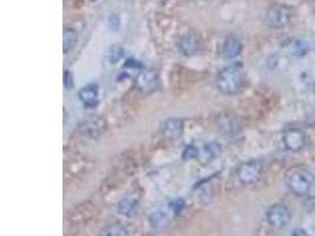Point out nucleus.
Here are the masks:
<instances>
[{
	"mask_svg": "<svg viewBox=\"0 0 315 236\" xmlns=\"http://www.w3.org/2000/svg\"><path fill=\"white\" fill-rule=\"evenodd\" d=\"M243 84V72L238 65H229L220 72L216 79L217 89L223 94H235Z\"/></svg>",
	"mask_w": 315,
	"mask_h": 236,
	"instance_id": "f257e3e1",
	"label": "nucleus"
},
{
	"mask_svg": "<svg viewBox=\"0 0 315 236\" xmlns=\"http://www.w3.org/2000/svg\"><path fill=\"white\" fill-rule=\"evenodd\" d=\"M314 184V176L308 170L301 169L293 173L288 180V187L292 192L298 196H305Z\"/></svg>",
	"mask_w": 315,
	"mask_h": 236,
	"instance_id": "f03ea898",
	"label": "nucleus"
},
{
	"mask_svg": "<svg viewBox=\"0 0 315 236\" xmlns=\"http://www.w3.org/2000/svg\"><path fill=\"white\" fill-rule=\"evenodd\" d=\"M262 175V165L258 161L242 163L237 169V179L244 186H252L259 182Z\"/></svg>",
	"mask_w": 315,
	"mask_h": 236,
	"instance_id": "7ed1b4c3",
	"label": "nucleus"
},
{
	"mask_svg": "<svg viewBox=\"0 0 315 236\" xmlns=\"http://www.w3.org/2000/svg\"><path fill=\"white\" fill-rule=\"evenodd\" d=\"M292 17V11L288 6L273 5L267 10L266 20L271 27L281 28L287 26Z\"/></svg>",
	"mask_w": 315,
	"mask_h": 236,
	"instance_id": "20e7f679",
	"label": "nucleus"
},
{
	"mask_svg": "<svg viewBox=\"0 0 315 236\" xmlns=\"http://www.w3.org/2000/svg\"><path fill=\"white\" fill-rule=\"evenodd\" d=\"M268 223L273 228L276 229H281L285 228L287 224L291 222V212L285 205L281 203H276V205L271 206L269 209L267 210L266 214Z\"/></svg>",
	"mask_w": 315,
	"mask_h": 236,
	"instance_id": "39448f33",
	"label": "nucleus"
},
{
	"mask_svg": "<svg viewBox=\"0 0 315 236\" xmlns=\"http://www.w3.org/2000/svg\"><path fill=\"white\" fill-rule=\"evenodd\" d=\"M135 85L139 92L153 93L159 88L158 75L151 70H141L135 79Z\"/></svg>",
	"mask_w": 315,
	"mask_h": 236,
	"instance_id": "423d86ee",
	"label": "nucleus"
},
{
	"mask_svg": "<svg viewBox=\"0 0 315 236\" xmlns=\"http://www.w3.org/2000/svg\"><path fill=\"white\" fill-rule=\"evenodd\" d=\"M177 46L182 54L184 56H194L200 51L201 42L197 35L193 33V32H187V33L182 35L177 42Z\"/></svg>",
	"mask_w": 315,
	"mask_h": 236,
	"instance_id": "0eeeda50",
	"label": "nucleus"
},
{
	"mask_svg": "<svg viewBox=\"0 0 315 236\" xmlns=\"http://www.w3.org/2000/svg\"><path fill=\"white\" fill-rule=\"evenodd\" d=\"M105 131V123L102 119H99L98 117H93L89 121H86L83 123V124L79 126V133L85 139H98V137L102 135Z\"/></svg>",
	"mask_w": 315,
	"mask_h": 236,
	"instance_id": "6e6552de",
	"label": "nucleus"
},
{
	"mask_svg": "<svg viewBox=\"0 0 315 236\" xmlns=\"http://www.w3.org/2000/svg\"><path fill=\"white\" fill-rule=\"evenodd\" d=\"M284 143L288 150L298 152L302 150L306 145V136L301 130L289 129L284 135Z\"/></svg>",
	"mask_w": 315,
	"mask_h": 236,
	"instance_id": "1a4fd4ad",
	"label": "nucleus"
},
{
	"mask_svg": "<svg viewBox=\"0 0 315 236\" xmlns=\"http://www.w3.org/2000/svg\"><path fill=\"white\" fill-rule=\"evenodd\" d=\"M183 129V121L180 118H168L161 125L162 135L169 140H176L182 136Z\"/></svg>",
	"mask_w": 315,
	"mask_h": 236,
	"instance_id": "9d476101",
	"label": "nucleus"
},
{
	"mask_svg": "<svg viewBox=\"0 0 315 236\" xmlns=\"http://www.w3.org/2000/svg\"><path fill=\"white\" fill-rule=\"evenodd\" d=\"M172 216H175V214H173L170 206L168 205L166 207H162V208L155 210L150 215L149 221L151 226L156 228V229H159V228L165 227L170 222Z\"/></svg>",
	"mask_w": 315,
	"mask_h": 236,
	"instance_id": "9b49d317",
	"label": "nucleus"
},
{
	"mask_svg": "<svg viewBox=\"0 0 315 236\" xmlns=\"http://www.w3.org/2000/svg\"><path fill=\"white\" fill-rule=\"evenodd\" d=\"M79 99L84 105L85 108L92 109L95 108L97 104H98V97H99V91H98V85L97 84H89L83 88L81 91H79Z\"/></svg>",
	"mask_w": 315,
	"mask_h": 236,
	"instance_id": "f8f14e48",
	"label": "nucleus"
},
{
	"mask_svg": "<svg viewBox=\"0 0 315 236\" xmlns=\"http://www.w3.org/2000/svg\"><path fill=\"white\" fill-rule=\"evenodd\" d=\"M242 50H243V45L242 42L235 36H229L226 38L222 45V53L223 56L228 58V59H233L241 54Z\"/></svg>",
	"mask_w": 315,
	"mask_h": 236,
	"instance_id": "ddd939ff",
	"label": "nucleus"
},
{
	"mask_svg": "<svg viewBox=\"0 0 315 236\" xmlns=\"http://www.w3.org/2000/svg\"><path fill=\"white\" fill-rule=\"evenodd\" d=\"M137 208H138V201L135 196L128 195L121 199L118 203V212L126 217H133L137 215Z\"/></svg>",
	"mask_w": 315,
	"mask_h": 236,
	"instance_id": "4468645a",
	"label": "nucleus"
},
{
	"mask_svg": "<svg viewBox=\"0 0 315 236\" xmlns=\"http://www.w3.org/2000/svg\"><path fill=\"white\" fill-rule=\"evenodd\" d=\"M285 49L292 56L302 57L309 52L310 46L308 43L302 41V39H293V41L288 42V44H286Z\"/></svg>",
	"mask_w": 315,
	"mask_h": 236,
	"instance_id": "2eb2a0df",
	"label": "nucleus"
},
{
	"mask_svg": "<svg viewBox=\"0 0 315 236\" xmlns=\"http://www.w3.org/2000/svg\"><path fill=\"white\" fill-rule=\"evenodd\" d=\"M99 236H129L128 230L124 226L119 223H111L108 224L100 230Z\"/></svg>",
	"mask_w": 315,
	"mask_h": 236,
	"instance_id": "dca6fc26",
	"label": "nucleus"
},
{
	"mask_svg": "<svg viewBox=\"0 0 315 236\" xmlns=\"http://www.w3.org/2000/svg\"><path fill=\"white\" fill-rule=\"evenodd\" d=\"M63 42H64V47H63L64 52L65 53L70 52L78 42L77 32H76L75 30H72V28H66V30L64 31Z\"/></svg>",
	"mask_w": 315,
	"mask_h": 236,
	"instance_id": "f3484780",
	"label": "nucleus"
},
{
	"mask_svg": "<svg viewBox=\"0 0 315 236\" xmlns=\"http://www.w3.org/2000/svg\"><path fill=\"white\" fill-rule=\"evenodd\" d=\"M221 152H222V149H221V145L216 142H210V143L205 144L203 148V155L208 159H214L220 157Z\"/></svg>",
	"mask_w": 315,
	"mask_h": 236,
	"instance_id": "a211bd4d",
	"label": "nucleus"
},
{
	"mask_svg": "<svg viewBox=\"0 0 315 236\" xmlns=\"http://www.w3.org/2000/svg\"><path fill=\"white\" fill-rule=\"evenodd\" d=\"M124 56V49L121 45H112L110 49L108 50V60L111 64L118 63Z\"/></svg>",
	"mask_w": 315,
	"mask_h": 236,
	"instance_id": "6ab92c4d",
	"label": "nucleus"
},
{
	"mask_svg": "<svg viewBox=\"0 0 315 236\" xmlns=\"http://www.w3.org/2000/svg\"><path fill=\"white\" fill-rule=\"evenodd\" d=\"M198 154H200L198 149L195 147V145L190 144V145H187V147L184 148V150L182 152V157H183V159H186V161H190V159L196 158Z\"/></svg>",
	"mask_w": 315,
	"mask_h": 236,
	"instance_id": "aec40b11",
	"label": "nucleus"
},
{
	"mask_svg": "<svg viewBox=\"0 0 315 236\" xmlns=\"http://www.w3.org/2000/svg\"><path fill=\"white\" fill-rule=\"evenodd\" d=\"M169 206L173 212V214L177 215V214H180L181 212H182V209L184 207V201L182 198H175V199H172V201L169 202Z\"/></svg>",
	"mask_w": 315,
	"mask_h": 236,
	"instance_id": "412c9836",
	"label": "nucleus"
},
{
	"mask_svg": "<svg viewBox=\"0 0 315 236\" xmlns=\"http://www.w3.org/2000/svg\"><path fill=\"white\" fill-rule=\"evenodd\" d=\"M64 86L66 90H70L74 86V77H72L71 72L67 70L64 72Z\"/></svg>",
	"mask_w": 315,
	"mask_h": 236,
	"instance_id": "4be33fe9",
	"label": "nucleus"
},
{
	"mask_svg": "<svg viewBox=\"0 0 315 236\" xmlns=\"http://www.w3.org/2000/svg\"><path fill=\"white\" fill-rule=\"evenodd\" d=\"M292 236H309V234L305 229H302V228H296V229L292 231Z\"/></svg>",
	"mask_w": 315,
	"mask_h": 236,
	"instance_id": "5701e85b",
	"label": "nucleus"
},
{
	"mask_svg": "<svg viewBox=\"0 0 315 236\" xmlns=\"http://www.w3.org/2000/svg\"><path fill=\"white\" fill-rule=\"evenodd\" d=\"M313 92H315V81L313 82Z\"/></svg>",
	"mask_w": 315,
	"mask_h": 236,
	"instance_id": "b1692460",
	"label": "nucleus"
}]
</instances>
